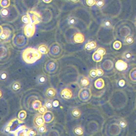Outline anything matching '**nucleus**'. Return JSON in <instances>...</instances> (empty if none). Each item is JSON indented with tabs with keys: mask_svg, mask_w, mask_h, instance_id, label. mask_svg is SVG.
<instances>
[{
	"mask_svg": "<svg viewBox=\"0 0 136 136\" xmlns=\"http://www.w3.org/2000/svg\"><path fill=\"white\" fill-rule=\"evenodd\" d=\"M22 57L26 63L33 64L41 58L42 53L35 48H28L23 51Z\"/></svg>",
	"mask_w": 136,
	"mask_h": 136,
	"instance_id": "obj_1",
	"label": "nucleus"
},
{
	"mask_svg": "<svg viewBox=\"0 0 136 136\" xmlns=\"http://www.w3.org/2000/svg\"><path fill=\"white\" fill-rule=\"evenodd\" d=\"M23 123V121L20 119L17 118L13 119L8 123V125L4 129V131L7 133H12L19 127V126L21 124Z\"/></svg>",
	"mask_w": 136,
	"mask_h": 136,
	"instance_id": "obj_2",
	"label": "nucleus"
},
{
	"mask_svg": "<svg viewBox=\"0 0 136 136\" xmlns=\"http://www.w3.org/2000/svg\"><path fill=\"white\" fill-rule=\"evenodd\" d=\"M58 68V63L54 59H50L46 62L44 65L45 70L49 73H55Z\"/></svg>",
	"mask_w": 136,
	"mask_h": 136,
	"instance_id": "obj_3",
	"label": "nucleus"
},
{
	"mask_svg": "<svg viewBox=\"0 0 136 136\" xmlns=\"http://www.w3.org/2000/svg\"><path fill=\"white\" fill-rule=\"evenodd\" d=\"M92 96V91L89 88H82L79 91L78 97L79 99L82 101L87 102L90 99Z\"/></svg>",
	"mask_w": 136,
	"mask_h": 136,
	"instance_id": "obj_4",
	"label": "nucleus"
},
{
	"mask_svg": "<svg viewBox=\"0 0 136 136\" xmlns=\"http://www.w3.org/2000/svg\"><path fill=\"white\" fill-rule=\"evenodd\" d=\"M50 55L53 57H58L62 54V49L60 45L54 44L50 47Z\"/></svg>",
	"mask_w": 136,
	"mask_h": 136,
	"instance_id": "obj_5",
	"label": "nucleus"
},
{
	"mask_svg": "<svg viewBox=\"0 0 136 136\" xmlns=\"http://www.w3.org/2000/svg\"><path fill=\"white\" fill-rule=\"evenodd\" d=\"M28 14L31 19V23L35 25L39 23L41 21V16L36 12L30 11Z\"/></svg>",
	"mask_w": 136,
	"mask_h": 136,
	"instance_id": "obj_6",
	"label": "nucleus"
},
{
	"mask_svg": "<svg viewBox=\"0 0 136 136\" xmlns=\"http://www.w3.org/2000/svg\"><path fill=\"white\" fill-rule=\"evenodd\" d=\"M35 24L32 23H29L25 26L24 28V34L28 38L32 37L35 32Z\"/></svg>",
	"mask_w": 136,
	"mask_h": 136,
	"instance_id": "obj_7",
	"label": "nucleus"
},
{
	"mask_svg": "<svg viewBox=\"0 0 136 136\" xmlns=\"http://www.w3.org/2000/svg\"><path fill=\"white\" fill-rule=\"evenodd\" d=\"M28 129L26 126L23 125L22 126H19V127L16 130V131L13 132L14 135L16 136H26L27 133Z\"/></svg>",
	"mask_w": 136,
	"mask_h": 136,
	"instance_id": "obj_8",
	"label": "nucleus"
},
{
	"mask_svg": "<svg viewBox=\"0 0 136 136\" xmlns=\"http://www.w3.org/2000/svg\"><path fill=\"white\" fill-rule=\"evenodd\" d=\"M43 117L46 123H50L54 120V115L52 111H48L43 114Z\"/></svg>",
	"mask_w": 136,
	"mask_h": 136,
	"instance_id": "obj_9",
	"label": "nucleus"
},
{
	"mask_svg": "<svg viewBox=\"0 0 136 136\" xmlns=\"http://www.w3.org/2000/svg\"><path fill=\"white\" fill-rule=\"evenodd\" d=\"M115 67L119 71H124L126 70L127 68V64L123 60H118L116 63Z\"/></svg>",
	"mask_w": 136,
	"mask_h": 136,
	"instance_id": "obj_10",
	"label": "nucleus"
},
{
	"mask_svg": "<svg viewBox=\"0 0 136 136\" xmlns=\"http://www.w3.org/2000/svg\"><path fill=\"white\" fill-rule=\"evenodd\" d=\"M45 122L43 116L39 115L35 116L34 120V125L36 127L38 128L40 126L44 125Z\"/></svg>",
	"mask_w": 136,
	"mask_h": 136,
	"instance_id": "obj_11",
	"label": "nucleus"
},
{
	"mask_svg": "<svg viewBox=\"0 0 136 136\" xmlns=\"http://www.w3.org/2000/svg\"><path fill=\"white\" fill-rule=\"evenodd\" d=\"M61 96L65 99H69L73 96V94L70 89L68 88H64L61 92Z\"/></svg>",
	"mask_w": 136,
	"mask_h": 136,
	"instance_id": "obj_12",
	"label": "nucleus"
},
{
	"mask_svg": "<svg viewBox=\"0 0 136 136\" xmlns=\"http://www.w3.org/2000/svg\"><path fill=\"white\" fill-rule=\"evenodd\" d=\"M22 36L21 37H16L15 38V40L14 41V43L16 46L18 47H23L26 44V38Z\"/></svg>",
	"mask_w": 136,
	"mask_h": 136,
	"instance_id": "obj_13",
	"label": "nucleus"
},
{
	"mask_svg": "<svg viewBox=\"0 0 136 136\" xmlns=\"http://www.w3.org/2000/svg\"><path fill=\"white\" fill-rule=\"evenodd\" d=\"M56 94V91L54 88L53 87H50L48 88L46 91V96L47 98L49 99H53Z\"/></svg>",
	"mask_w": 136,
	"mask_h": 136,
	"instance_id": "obj_14",
	"label": "nucleus"
},
{
	"mask_svg": "<svg viewBox=\"0 0 136 136\" xmlns=\"http://www.w3.org/2000/svg\"><path fill=\"white\" fill-rule=\"evenodd\" d=\"M74 41L77 43H82L85 40L84 36L81 33H77L74 36Z\"/></svg>",
	"mask_w": 136,
	"mask_h": 136,
	"instance_id": "obj_15",
	"label": "nucleus"
},
{
	"mask_svg": "<svg viewBox=\"0 0 136 136\" xmlns=\"http://www.w3.org/2000/svg\"><path fill=\"white\" fill-rule=\"evenodd\" d=\"M94 85L97 89H102L105 86L104 81L102 78L98 79L95 82Z\"/></svg>",
	"mask_w": 136,
	"mask_h": 136,
	"instance_id": "obj_16",
	"label": "nucleus"
},
{
	"mask_svg": "<svg viewBox=\"0 0 136 136\" xmlns=\"http://www.w3.org/2000/svg\"><path fill=\"white\" fill-rule=\"evenodd\" d=\"M21 88V85L20 82L18 81L14 82L11 85V89L13 92H18L20 90Z\"/></svg>",
	"mask_w": 136,
	"mask_h": 136,
	"instance_id": "obj_17",
	"label": "nucleus"
},
{
	"mask_svg": "<svg viewBox=\"0 0 136 136\" xmlns=\"http://www.w3.org/2000/svg\"><path fill=\"white\" fill-rule=\"evenodd\" d=\"M38 50L40 53L44 54H47L50 50L48 47L46 45L44 44H42L39 46Z\"/></svg>",
	"mask_w": 136,
	"mask_h": 136,
	"instance_id": "obj_18",
	"label": "nucleus"
},
{
	"mask_svg": "<svg viewBox=\"0 0 136 136\" xmlns=\"http://www.w3.org/2000/svg\"><path fill=\"white\" fill-rule=\"evenodd\" d=\"M103 58V56H101L97 52H95L93 54L92 59L95 62H99L102 61Z\"/></svg>",
	"mask_w": 136,
	"mask_h": 136,
	"instance_id": "obj_19",
	"label": "nucleus"
},
{
	"mask_svg": "<svg viewBox=\"0 0 136 136\" xmlns=\"http://www.w3.org/2000/svg\"><path fill=\"white\" fill-rule=\"evenodd\" d=\"M10 33L11 31H10V30L6 29L3 30L2 33L0 34V38L2 40L6 39L10 36Z\"/></svg>",
	"mask_w": 136,
	"mask_h": 136,
	"instance_id": "obj_20",
	"label": "nucleus"
},
{
	"mask_svg": "<svg viewBox=\"0 0 136 136\" xmlns=\"http://www.w3.org/2000/svg\"><path fill=\"white\" fill-rule=\"evenodd\" d=\"M72 116L75 119H78L81 116L82 113L80 109L77 108H74L72 111Z\"/></svg>",
	"mask_w": 136,
	"mask_h": 136,
	"instance_id": "obj_21",
	"label": "nucleus"
},
{
	"mask_svg": "<svg viewBox=\"0 0 136 136\" xmlns=\"http://www.w3.org/2000/svg\"><path fill=\"white\" fill-rule=\"evenodd\" d=\"M42 106V102L39 100H35L32 104L33 108L36 111H38L39 109Z\"/></svg>",
	"mask_w": 136,
	"mask_h": 136,
	"instance_id": "obj_22",
	"label": "nucleus"
},
{
	"mask_svg": "<svg viewBox=\"0 0 136 136\" xmlns=\"http://www.w3.org/2000/svg\"><path fill=\"white\" fill-rule=\"evenodd\" d=\"M129 78L133 82H136V68L131 70L129 74Z\"/></svg>",
	"mask_w": 136,
	"mask_h": 136,
	"instance_id": "obj_23",
	"label": "nucleus"
},
{
	"mask_svg": "<svg viewBox=\"0 0 136 136\" xmlns=\"http://www.w3.org/2000/svg\"><path fill=\"white\" fill-rule=\"evenodd\" d=\"M47 78L45 75H41L38 76L37 78V82L39 84H44L46 82Z\"/></svg>",
	"mask_w": 136,
	"mask_h": 136,
	"instance_id": "obj_24",
	"label": "nucleus"
},
{
	"mask_svg": "<svg viewBox=\"0 0 136 136\" xmlns=\"http://www.w3.org/2000/svg\"><path fill=\"white\" fill-rule=\"evenodd\" d=\"M107 65V66L105 68H104V69L105 70H111L113 68V64L111 60H107L105 61L104 63H103V65Z\"/></svg>",
	"mask_w": 136,
	"mask_h": 136,
	"instance_id": "obj_25",
	"label": "nucleus"
},
{
	"mask_svg": "<svg viewBox=\"0 0 136 136\" xmlns=\"http://www.w3.org/2000/svg\"><path fill=\"white\" fill-rule=\"evenodd\" d=\"M101 26L105 28L109 29L112 27V23L110 20H105L102 23Z\"/></svg>",
	"mask_w": 136,
	"mask_h": 136,
	"instance_id": "obj_26",
	"label": "nucleus"
},
{
	"mask_svg": "<svg viewBox=\"0 0 136 136\" xmlns=\"http://www.w3.org/2000/svg\"><path fill=\"white\" fill-rule=\"evenodd\" d=\"M18 118L21 120H24L27 116V113L24 110H21L18 114Z\"/></svg>",
	"mask_w": 136,
	"mask_h": 136,
	"instance_id": "obj_27",
	"label": "nucleus"
},
{
	"mask_svg": "<svg viewBox=\"0 0 136 136\" xmlns=\"http://www.w3.org/2000/svg\"><path fill=\"white\" fill-rule=\"evenodd\" d=\"M81 84L82 86L86 87V86H88V85H89L90 82H89V80L88 79L87 77H84L81 79Z\"/></svg>",
	"mask_w": 136,
	"mask_h": 136,
	"instance_id": "obj_28",
	"label": "nucleus"
},
{
	"mask_svg": "<svg viewBox=\"0 0 136 136\" xmlns=\"http://www.w3.org/2000/svg\"><path fill=\"white\" fill-rule=\"evenodd\" d=\"M0 6L3 8H6L10 5V0H0Z\"/></svg>",
	"mask_w": 136,
	"mask_h": 136,
	"instance_id": "obj_29",
	"label": "nucleus"
},
{
	"mask_svg": "<svg viewBox=\"0 0 136 136\" xmlns=\"http://www.w3.org/2000/svg\"><path fill=\"white\" fill-rule=\"evenodd\" d=\"M74 133L77 135H83L84 133V131L83 128L80 126L75 128L74 129Z\"/></svg>",
	"mask_w": 136,
	"mask_h": 136,
	"instance_id": "obj_30",
	"label": "nucleus"
},
{
	"mask_svg": "<svg viewBox=\"0 0 136 136\" xmlns=\"http://www.w3.org/2000/svg\"><path fill=\"white\" fill-rule=\"evenodd\" d=\"M113 47L116 50H119L122 47V43L119 41H116L113 43Z\"/></svg>",
	"mask_w": 136,
	"mask_h": 136,
	"instance_id": "obj_31",
	"label": "nucleus"
},
{
	"mask_svg": "<svg viewBox=\"0 0 136 136\" xmlns=\"http://www.w3.org/2000/svg\"><path fill=\"white\" fill-rule=\"evenodd\" d=\"M22 21L24 23H26V24H29V23H31V19H30V16H29L28 14L26 15L22 16Z\"/></svg>",
	"mask_w": 136,
	"mask_h": 136,
	"instance_id": "obj_32",
	"label": "nucleus"
},
{
	"mask_svg": "<svg viewBox=\"0 0 136 136\" xmlns=\"http://www.w3.org/2000/svg\"><path fill=\"white\" fill-rule=\"evenodd\" d=\"M132 57V53L128 52H125L123 55V58L126 60H129Z\"/></svg>",
	"mask_w": 136,
	"mask_h": 136,
	"instance_id": "obj_33",
	"label": "nucleus"
},
{
	"mask_svg": "<svg viewBox=\"0 0 136 136\" xmlns=\"http://www.w3.org/2000/svg\"><path fill=\"white\" fill-rule=\"evenodd\" d=\"M134 38L132 36H128L125 39V42L127 44H131L134 42Z\"/></svg>",
	"mask_w": 136,
	"mask_h": 136,
	"instance_id": "obj_34",
	"label": "nucleus"
},
{
	"mask_svg": "<svg viewBox=\"0 0 136 136\" xmlns=\"http://www.w3.org/2000/svg\"><path fill=\"white\" fill-rule=\"evenodd\" d=\"M38 128V132L40 133H44L47 132V128H46V126H44V125L40 126Z\"/></svg>",
	"mask_w": 136,
	"mask_h": 136,
	"instance_id": "obj_35",
	"label": "nucleus"
},
{
	"mask_svg": "<svg viewBox=\"0 0 136 136\" xmlns=\"http://www.w3.org/2000/svg\"><path fill=\"white\" fill-rule=\"evenodd\" d=\"M36 132L32 129H28L26 136H34L36 135Z\"/></svg>",
	"mask_w": 136,
	"mask_h": 136,
	"instance_id": "obj_36",
	"label": "nucleus"
},
{
	"mask_svg": "<svg viewBox=\"0 0 136 136\" xmlns=\"http://www.w3.org/2000/svg\"><path fill=\"white\" fill-rule=\"evenodd\" d=\"M96 52L98 53H99V54L102 56H104L106 53L105 50L104 48H98Z\"/></svg>",
	"mask_w": 136,
	"mask_h": 136,
	"instance_id": "obj_37",
	"label": "nucleus"
},
{
	"mask_svg": "<svg viewBox=\"0 0 136 136\" xmlns=\"http://www.w3.org/2000/svg\"><path fill=\"white\" fill-rule=\"evenodd\" d=\"M48 108L45 106H42L38 110V111L40 114H44L46 112H47Z\"/></svg>",
	"mask_w": 136,
	"mask_h": 136,
	"instance_id": "obj_38",
	"label": "nucleus"
},
{
	"mask_svg": "<svg viewBox=\"0 0 136 136\" xmlns=\"http://www.w3.org/2000/svg\"><path fill=\"white\" fill-rule=\"evenodd\" d=\"M89 75L93 78L96 77L97 75V71L95 69H92L89 72Z\"/></svg>",
	"mask_w": 136,
	"mask_h": 136,
	"instance_id": "obj_39",
	"label": "nucleus"
},
{
	"mask_svg": "<svg viewBox=\"0 0 136 136\" xmlns=\"http://www.w3.org/2000/svg\"><path fill=\"white\" fill-rule=\"evenodd\" d=\"M45 106L47 107L48 109H52L53 107V103L50 100L47 101L45 104Z\"/></svg>",
	"mask_w": 136,
	"mask_h": 136,
	"instance_id": "obj_40",
	"label": "nucleus"
},
{
	"mask_svg": "<svg viewBox=\"0 0 136 136\" xmlns=\"http://www.w3.org/2000/svg\"><path fill=\"white\" fill-rule=\"evenodd\" d=\"M9 14V11L8 10L6 9H2L0 11V14L3 17H6Z\"/></svg>",
	"mask_w": 136,
	"mask_h": 136,
	"instance_id": "obj_41",
	"label": "nucleus"
},
{
	"mask_svg": "<svg viewBox=\"0 0 136 136\" xmlns=\"http://www.w3.org/2000/svg\"><path fill=\"white\" fill-rule=\"evenodd\" d=\"M86 3L89 6L92 7L96 4V1L95 0H86Z\"/></svg>",
	"mask_w": 136,
	"mask_h": 136,
	"instance_id": "obj_42",
	"label": "nucleus"
},
{
	"mask_svg": "<svg viewBox=\"0 0 136 136\" xmlns=\"http://www.w3.org/2000/svg\"><path fill=\"white\" fill-rule=\"evenodd\" d=\"M104 1L103 0H99L96 2V5L99 8H101L104 5Z\"/></svg>",
	"mask_w": 136,
	"mask_h": 136,
	"instance_id": "obj_43",
	"label": "nucleus"
},
{
	"mask_svg": "<svg viewBox=\"0 0 136 136\" xmlns=\"http://www.w3.org/2000/svg\"><path fill=\"white\" fill-rule=\"evenodd\" d=\"M119 125L121 127L124 128L127 126V122L125 120H121L119 122Z\"/></svg>",
	"mask_w": 136,
	"mask_h": 136,
	"instance_id": "obj_44",
	"label": "nucleus"
},
{
	"mask_svg": "<svg viewBox=\"0 0 136 136\" xmlns=\"http://www.w3.org/2000/svg\"><path fill=\"white\" fill-rule=\"evenodd\" d=\"M97 75L98 76H102L104 75V70L101 69H96Z\"/></svg>",
	"mask_w": 136,
	"mask_h": 136,
	"instance_id": "obj_45",
	"label": "nucleus"
},
{
	"mask_svg": "<svg viewBox=\"0 0 136 136\" xmlns=\"http://www.w3.org/2000/svg\"><path fill=\"white\" fill-rule=\"evenodd\" d=\"M7 77V75L6 73L5 72H2L1 73L0 75V80H1L4 81L6 80Z\"/></svg>",
	"mask_w": 136,
	"mask_h": 136,
	"instance_id": "obj_46",
	"label": "nucleus"
},
{
	"mask_svg": "<svg viewBox=\"0 0 136 136\" xmlns=\"http://www.w3.org/2000/svg\"><path fill=\"white\" fill-rule=\"evenodd\" d=\"M93 49H95L97 47V43L94 41H91L89 42Z\"/></svg>",
	"mask_w": 136,
	"mask_h": 136,
	"instance_id": "obj_47",
	"label": "nucleus"
},
{
	"mask_svg": "<svg viewBox=\"0 0 136 136\" xmlns=\"http://www.w3.org/2000/svg\"><path fill=\"white\" fill-rule=\"evenodd\" d=\"M85 48L87 50H92L93 49L90 44H89V42L87 43L85 45Z\"/></svg>",
	"mask_w": 136,
	"mask_h": 136,
	"instance_id": "obj_48",
	"label": "nucleus"
},
{
	"mask_svg": "<svg viewBox=\"0 0 136 136\" xmlns=\"http://www.w3.org/2000/svg\"><path fill=\"white\" fill-rule=\"evenodd\" d=\"M59 102L58 100H55L53 102V106L54 107H57L59 106Z\"/></svg>",
	"mask_w": 136,
	"mask_h": 136,
	"instance_id": "obj_49",
	"label": "nucleus"
},
{
	"mask_svg": "<svg viewBox=\"0 0 136 136\" xmlns=\"http://www.w3.org/2000/svg\"><path fill=\"white\" fill-rule=\"evenodd\" d=\"M125 84V81L123 80H121L119 81V85L121 87H123Z\"/></svg>",
	"mask_w": 136,
	"mask_h": 136,
	"instance_id": "obj_50",
	"label": "nucleus"
},
{
	"mask_svg": "<svg viewBox=\"0 0 136 136\" xmlns=\"http://www.w3.org/2000/svg\"><path fill=\"white\" fill-rule=\"evenodd\" d=\"M75 22V19H70L69 21V23L71 25L74 24Z\"/></svg>",
	"mask_w": 136,
	"mask_h": 136,
	"instance_id": "obj_51",
	"label": "nucleus"
},
{
	"mask_svg": "<svg viewBox=\"0 0 136 136\" xmlns=\"http://www.w3.org/2000/svg\"><path fill=\"white\" fill-rule=\"evenodd\" d=\"M52 0H43L44 2L46 3H49L51 2Z\"/></svg>",
	"mask_w": 136,
	"mask_h": 136,
	"instance_id": "obj_52",
	"label": "nucleus"
},
{
	"mask_svg": "<svg viewBox=\"0 0 136 136\" xmlns=\"http://www.w3.org/2000/svg\"><path fill=\"white\" fill-rule=\"evenodd\" d=\"M72 0V1H73V2H78L80 1V0Z\"/></svg>",
	"mask_w": 136,
	"mask_h": 136,
	"instance_id": "obj_53",
	"label": "nucleus"
},
{
	"mask_svg": "<svg viewBox=\"0 0 136 136\" xmlns=\"http://www.w3.org/2000/svg\"><path fill=\"white\" fill-rule=\"evenodd\" d=\"M2 97V92L0 91V97Z\"/></svg>",
	"mask_w": 136,
	"mask_h": 136,
	"instance_id": "obj_54",
	"label": "nucleus"
}]
</instances>
